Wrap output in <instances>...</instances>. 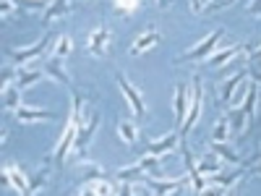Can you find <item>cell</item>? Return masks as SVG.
Masks as SVG:
<instances>
[{"mask_svg":"<svg viewBox=\"0 0 261 196\" xmlns=\"http://www.w3.org/2000/svg\"><path fill=\"white\" fill-rule=\"evenodd\" d=\"M71 50H73V42H71V37L60 34V37H58V42H55V53H53V55H55V58H63V60H65V58L71 55Z\"/></svg>","mask_w":261,"mask_h":196,"instance_id":"32","label":"cell"},{"mask_svg":"<svg viewBox=\"0 0 261 196\" xmlns=\"http://www.w3.org/2000/svg\"><path fill=\"white\" fill-rule=\"evenodd\" d=\"M201 196H225V188H222V186H214V183H212V186H206V188L201 191Z\"/></svg>","mask_w":261,"mask_h":196,"instance_id":"39","label":"cell"},{"mask_svg":"<svg viewBox=\"0 0 261 196\" xmlns=\"http://www.w3.org/2000/svg\"><path fill=\"white\" fill-rule=\"evenodd\" d=\"M71 123L76 128H81L86 120H84V94L73 92V113H71Z\"/></svg>","mask_w":261,"mask_h":196,"instance_id":"30","label":"cell"},{"mask_svg":"<svg viewBox=\"0 0 261 196\" xmlns=\"http://www.w3.org/2000/svg\"><path fill=\"white\" fill-rule=\"evenodd\" d=\"M13 0H3V16H11V11H13Z\"/></svg>","mask_w":261,"mask_h":196,"instance_id":"42","label":"cell"},{"mask_svg":"<svg viewBox=\"0 0 261 196\" xmlns=\"http://www.w3.org/2000/svg\"><path fill=\"white\" fill-rule=\"evenodd\" d=\"M42 79H47V74L45 71H27V68H21L18 71V76H16V84H18V89L24 92V89H29L32 84H37V81H42Z\"/></svg>","mask_w":261,"mask_h":196,"instance_id":"21","label":"cell"},{"mask_svg":"<svg viewBox=\"0 0 261 196\" xmlns=\"http://www.w3.org/2000/svg\"><path fill=\"white\" fill-rule=\"evenodd\" d=\"M225 32L222 29H214L206 39H201L196 47H191L186 55H180L178 58V63H193V60H204V58H212V53H214V47L220 45V37H222Z\"/></svg>","mask_w":261,"mask_h":196,"instance_id":"3","label":"cell"},{"mask_svg":"<svg viewBox=\"0 0 261 196\" xmlns=\"http://www.w3.org/2000/svg\"><path fill=\"white\" fill-rule=\"evenodd\" d=\"M201 105H204V84H201V79H199V76H193L188 115H186V120H183V126H180V136H183V139L188 136V131H191L196 123H199V118H201Z\"/></svg>","mask_w":261,"mask_h":196,"instance_id":"1","label":"cell"},{"mask_svg":"<svg viewBox=\"0 0 261 196\" xmlns=\"http://www.w3.org/2000/svg\"><path fill=\"white\" fill-rule=\"evenodd\" d=\"M76 134H79V128H76V126H73V123L68 120V126H65L63 136H60V141H58V146H55V155H53V160H55L58 170H63V162H65V157H68V152L73 149Z\"/></svg>","mask_w":261,"mask_h":196,"instance_id":"7","label":"cell"},{"mask_svg":"<svg viewBox=\"0 0 261 196\" xmlns=\"http://www.w3.org/2000/svg\"><path fill=\"white\" fill-rule=\"evenodd\" d=\"M246 11H248V16H256V18H261V0H251Z\"/></svg>","mask_w":261,"mask_h":196,"instance_id":"41","label":"cell"},{"mask_svg":"<svg viewBox=\"0 0 261 196\" xmlns=\"http://www.w3.org/2000/svg\"><path fill=\"white\" fill-rule=\"evenodd\" d=\"M178 139H180L178 131H172V134H167V136H162V139H157V141L144 139V141H146V155H154V157H160V155H170V152L178 146Z\"/></svg>","mask_w":261,"mask_h":196,"instance_id":"11","label":"cell"},{"mask_svg":"<svg viewBox=\"0 0 261 196\" xmlns=\"http://www.w3.org/2000/svg\"><path fill=\"white\" fill-rule=\"evenodd\" d=\"M115 196H136V186L128 183V181H120V188H118Z\"/></svg>","mask_w":261,"mask_h":196,"instance_id":"37","label":"cell"},{"mask_svg":"<svg viewBox=\"0 0 261 196\" xmlns=\"http://www.w3.org/2000/svg\"><path fill=\"white\" fill-rule=\"evenodd\" d=\"M243 50H246L243 45H232V47H227V50H222V53H214V55H212L206 63H209V65H214V68H220V65L230 63V60H232L238 53H243Z\"/></svg>","mask_w":261,"mask_h":196,"instance_id":"23","label":"cell"},{"mask_svg":"<svg viewBox=\"0 0 261 196\" xmlns=\"http://www.w3.org/2000/svg\"><path fill=\"white\" fill-rule=\"evenodd\" d=\"M141 6V0H115V8L123 13V16H134Z\"/></svg>","mask_w":261,"mask_h":196,"instance_id":"34","label":"cell"},{"mask_svg":"<svg viewBox=\"0 0 261 196\" xmlns=\"http://www.w3.org/2000/svg\"><path fill=\"white\" fill-rule=\"evenodd\" d=\"M230 120H227V115H222L220 120H217V126H214V131H212V139L214 141H227V136H230Z\"/></svg>","mask_w":261,"mask_h":196,"instance_id":"31","label":"cell"},{"mask_svg":"<svg viewBox=\"0 0 261 196\" xmlns=\"http://www.w3.org/2000/svg\"><path fill=\"white\" fill-rule=\"evenodd\" d=\"M47 176H50V167H42V170L37 173V176H29V188H27V196H34L37 191L45 188Z\"/></svg>","mask_w":261,"mask_h":196,"instance_id":"29","label":"cell"},{"mask_svg":"<svg viewBox=\"0 0 261 196\" xmlns=\"http://www.w3.org/2000/svg\"><path fill=\"white\" fill-rule=\"evenodd\" d=\"M167 3H170V0H157V6H160V8H167Z\"/></svg>","mask_w":261,"mask_h":196,"instance_id":"44","label":"cell"},{"mask_svg":"<svg viewBox=\"0 0 261 196\" xmlns=\"http://www.w3.org/2000/svg\"><path fill=\"white\" fill-rule=\"evenodd\" d=\"M118 86H120V92H123V97L128 100V105H130V110H134L139 118H144L146 115V105H144V97H141V92L136 89L134 84L128 81V76L123 74V71H118Z\"/></svg>","mask_w":261,"mask_h":196,"instance_id":"4","label":"cell"},{"mask_svg":"<svg viewBox=\"0 0 261 196\" xmlns=\"http://www.w3.org/2000/svg\"><path fill=\"white\" fill-rule=\"evenodd\" d=\"M256 102H258V84H256V81H251V84H248L246 102L241 105L243 110H246V115H248V120H253V118H256Z\"/></svg>","mask_w":261,"mask_h":196,"instance_id":"26","label":"cell"},{"mask_svg":"<svg viewBox=\"0 0 261 196\" xmlns=\"http://www.w3.org/2000/svg\"><path fill=\"white\" fill-rule=\"evenodd\" d=\"M115 178H118V181H128V183H141V181H144V170H141V165L136 162V165L120 167V170L115 173Z\"/></svg>","mask_w":261,"mask_h":196,"instance_id":"25","label":"cell"},{"mask_svg":"<svg viewBox=\"0 0 261 196\" xmlns=\"http://www.w3.org/2000/svg\"><path fill=\"white\" fill-rule=\"evenodd\" d=\"M13 3H18V16H21L24 8H45L47 0H13Z\"/></svg>","mask_w":261,"mask_h":196,"instance_id":"36","label":"cell"},{"mask_svg":"<svg viewBox=\"0 0 261 196\" xmlns=\"http://www.w3.org/2000/svg\"><path fill=\"white\" fill-rule=\"evenodd\" d=\"M214 6V0H191V8L196 11V13H201V11H209Z\"/></svg>","mask_w":261,"mask_h":196,"instance_id":"38","label":"cell"},{"mask_svg":"<svg viewBox=\"0 0 261 196\" xmlns=\"http://www.w3.org/2000/svg\"><path fill=\"white\" fill-rule=\"evenodd\" d=\"M149 191H151V196H172L183 183H191L188 181V176H180V178H172V181H160V178H144L141 181Z\"/></svg>","mask_w":261,"mask_h":196,"instance_id":"6","label":"cell"},{"mask_svg":"<svg viewBox=\"0 0 261 196\" xmlns=\"http://www.w3.org/2000/svg\"><path fill=\"white\" fill-rule=\"evenodd\" d=\"M55 113L50 110H37V107H18L13 113V120L16 123H34V120H53Z\"/></svg>","mask_w":261,"mask_h":196,"instance_id":"15","label":"cell"},{"mask_svg":"<svg viewBox=\"0 0 261 196\" xmlns=\"http://www.w3.org/2000/svg\"><path fill=\"white\" fill-rule=\"evenodd\" d=\"M253 173H256V176H261V162H258V165H253Z\"/></svg>","mask_w":261,"mask_h":196,"instance_id":"45","label":"cell"},{"mask_svg":"<svg viewBox=\"0 0 261 196\" xmlns=\"http://www.w3.org/2000/svg\"><path fill=\"white\" fill-rule=\"evenodd\" d=\"M3 107L8 113H16L21 107V89H18V84H6L3 86Z\"/></svg>","mask_w":261,"mask_h":196,"instance_id":"19","label":"cell"},{"mask_svg":"<svg viewBox=\"0 0 261 196\" xmlns=\"http://www.w3.org/2000/svg\"><path fill=\"white\" fill-rule=\"evenodd\" d=\"M94 191H97V196H115V193H118L107 178H105V181H97V183H94Z\"/></svg>","mask_w":261,"mask_h":196,"instance_id":"35","label":"cell"},{"mask_svg":"<svg viewBox=\"0 0 261 196\" xmlns=\"http://www.w3.org/2000/svg\"><path fill=\"white\" fill-rule=\"evenodd\" d=\"M180 155H183V165H186V170H188V181H191V186H193V193H196V196H201V191L209 186V181L199 173V162L193 160L191 149H188L186 144L180 146Z\"/></svg>","mask_w":261,"mask_h":196,"instance_id":"5","label":"cell"},{"mask_svg":"<svg viewBox=\"0 0 261 196\" xmlns=\"http://www.w3.org/2000/svg\"><path fill=\"white\" fill-rule=\"evenodd\" d=\"M172 105H175V123L183 126V120L188 115V105H191V92H188L186 84L175 86V100H172Z\"/></svg>","mask_w":261,"mask_h":196,"instance_id":"12","label":"cell"},{"mask_svg":"<svg viewBox=\"0 0 261 196\" xmlns=\"http://www.w3.org/2000/svg\"><path fill=\"white\" fill-rule=\"evenodd\" d=\"M3 183L16 188L21 196H27V188H29V176L18 165H6L3 167Z\"/></svg>","mask_w":261,"mask_h":196,"instance_id":"9","label":"cell"},{"mask_svg":"<svg viewBox=\"0 0 261 196\" xmlns=\"http://www.w3.org/2000/svg\"><path fill=\"white\" fill-rule=\"evenodd\" d=\"M50 37L53 34H45L39 42H34V45H29V47H16L11 55H13V65L16 68H21V65H24L27 60H32V58H39L42 53L47 50V45H50Z\"/></svg>","mask_w":261,"mask_h":196,"instance_id":"8","label":"cell"},{"mask_svg":"<svg viewBox=\"0 0 261 196\" xmlns=\"http://www.w3.org/2000/svg\"><path fill=\"white\" fill-rule=\"evenodd\" d=\"M243 76H246V68H241V71H238V74H232L222 86H220V100L225 102V107L230 105V100H232V94H235V89H238V86H241V81H243Z\"/></svg>","mask_w":261,"mask_h":196,"instance_id":"17","label":"cell"},{"mask_svg":"<svg viewBox=\"0 0 261 196\" xmlns=\"http://www.w3.org/2000/svg\"><path fill=\"white\" fill-rule=\"evenodd\" d=\"M81 170H84V181L81 183H97V181H105L107 178V173L97 162H92V160L81 162Z\"/></svg>","mask_w":261,"mask_h":196,"instance_id":"22","label":"cell"},{"mask_svg":"<svg viewBox=\"0 0 261 196\" xmlns=\"http://www.w3.org/2000/svg\"><path fill=\"white\" fill-rule=\"evenodd\" d=\"M227 120H230V128H232V134L235 136H241L243 131H246V120H248V115H246V110L243 107H227Z\"/></svg>","mask_w":261,"mask_h":196,"instance_id":"18","label":"cell"},{"mask_svg":"<svg viewBox=\"0 0 261 196\" xmlns=\"http://www.w3.org/2000/svg\"><path fill=\"white\" fill-rule=\"evenodd\" d=\"M243 176V170H232V173H227V176H212V181L209 183H214V186H222V188H230L238 178Z\"/></svg>","mask_w":261,"mask_h":196,"instance_id":"33","label":"cell"},{"mask_svg":"<svg viewBox=\"0 0 261 196\" xmlns=\"http://www.w3.org/2000/svg\"><path fill=\"white\" fill-rule=\"evenodd\" d=\"M73 11V0H53V3L45 8V16H42V24H53V21L63 18V16H68Z\"/></svg>","mask_w":261,"mask_h":196,"instance_id":"13","label":"cell"},{"mask_svg":"<svg viewBox=\"0 0 261 196\" xmlns=\"http://www.w3.org/2000/svg\"><path fill=\"white\" fill-rule=\"evenodd\" d=\"M220 170H222V162H220V157H217L214 152H212L209 157H204V160L199 162V173H201L204 178H212V176H220Z\"/></svg>","mask_w":261,"mask_h":196,"instance_id":"24","label":"cell"},{"mask_svg":"<svg viewBox=\"0 0 261 196\" xmlns=\"http://www.w3.org/2000/svg\"><path fill=\"white\" fill-rule=\"evenodd\" d=\"M212 152H214L220 160H225L227 165H238V162H241V155H238V152H235L227 141H212Z\"/></svg>","mask_w":261,"mask_h":196,"instance_id":"20","label":"cell"},{"mask_svg":"<svg viewBox=\"0 0 261 196\" xmlns=\"http://www.w3.org/2000/svg\"><path fill=\"white\" fill-rule=\"evenodd\" d=\"M251 60H261V47H258V50H253V53H251Z\"/></svg>","mask_w":261,"mask_h":196,"instance_id":"43","label":"cell"},{"mask_svg":"<svg viewBox=\"0 0 261 196\" xmlns=\"http://www.w3.org/2000/svg\"><path fill=\"white\" fill-rule=\"evenodd\" d=\"M13 76H16V65H6V68H3V86L13 84Z\"/></svg>","mask_w":261,"mask_h":196,"instance_id":"40","label":"cell"},{"mask_svg":"<svg viewBox=\"0 0 261 196\" xmlns=\"http://www.w3.org/2000/svg\"><path fill=\"white\" fill-rule=\"evenodd\" d=\"M42 71L47 74V79L50 81H60V84H71V76H68V71L63 68V58H47L45 60V65H42Z\"/></svg>","mask_w":261,"mask_h":196,"instance_id":"14","label":"cell"},{"mask_svg":"<svg viewBox=\"0 0 261 196\" xmlns=\"http://www.w3.org/2000/svg\"><path fill=\"white\" fill-rule=\"evenodd\" d=\"M118 136L130 146L136 139H139V131H136V126L130 123V120H125V118H120V123H118Z\"/></svg>","mask_w":261,"mask_h":196,"instance_id":"28","label":"cell"},{"mask_svg":"<svg viewBox=\"0 0 261 196\" xmlns=\"http://www.w3.org/2000/svg\"><path fill=\"white\" fill-rule=\"evenodd\" d=\"M139 165H141V170H144V176H146V178H162V167H160V160H157L154 155L141 157Z\"/></svg>","mask_w":261,"mask_h":196,"instance_id":"27","label":"cell"},{"mask_svg":"<svg viewBox=\"0 0 261 196\" xmlns=\"http://www.w3.org/2000/svg\"><path fill=\"white\" fill-rule=\"evenodd\" d=\"M107 47H110V29H107L105 24H99L89 34V53L94 58H105L107 55Z\"/></svg>","mask_w":261,"mask_h":196,"instance_id":"10","label":"cell"},{"mask_svg":"<svg viewBox=\"0 0 261 196\" xmlns=\"http://www.w3.org/2000/svg\"><path fill=\"white\" fill-rule=\"evenodd\" d=\"M99 128V113H89V118H86V123L79 128L76 134V141H73V152L76 157L81 162H86V149H89V139L94 136V131Z\"/></svg>","mask_w":261,"mask_h":196,"instance_id":"2","label":"cell"},{"mask_svg":"<svg viewBox=\"0 0 261 196\" xmlns=\"http://www.w3.org/2000/svg\"><path fill=\"white\" fill-rule=\"evenodd\" d=\"M162 39V34L154 29V27H151V29H146L136 42H134V45H130V55H139V53H146V50H151V47H154L157 45V42Z\"/></svg>","mask_w":261,"mask_h":196,"instance_id":"16","label":"cell"},{"mask_svg":"<svg viewBox=\"0 0 261 196\" xmlns=\"http://www.w3.org/2000/svg\"><path fill=\"white\" fill-rule=\"evenodd\" d=\"M232 196H238V193H232Z\"/></svg>","mask_w":261,"mask_h":196,"instance_id":"46","label":"cell"}]
</instances>
